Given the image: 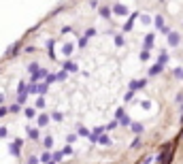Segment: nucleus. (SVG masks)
Returning a JSON list of instances; mask_svg holds the SVG:
<instances>
[{
	"label": "nucleus",
	"instance_id": "obj_4",
	"mask_svg": "<svg viewBox=\"0 0 183 164\" xmlns=\"http://www.w3.org/2000/svg\"><path fill=\"white\" fill-rule=\"evenodd\" d=\"M136 17H138V13L134 11V13L128 17V21H126V26H124V32H130V30H132V26H134V19H136Z\"/></svg>",
	"mask_w": 183,
	"mask_h": 164
},
{
	"label": "nucleus",
	"instance_id": "obj_18",
	"mask_svg": "<svg viewBox=\"0 0 183 164\" xmlns=\"http://www.w3.org/2000/svg\"><path fill=\"white\" fill-rule=\"evenodd\" d=\"M77 132H79L81 136H90V130H88V128H83V126H79V128H77Z\"/></svg>",
	"mask_w": 183,
	"mask_h": 164
},
{
	"label": "nucleus",
	"instance_id": "obj_26",
	"mask_svg": "<svg viewBox=\"0 0 183 164\" xmlns=\"http://www.w3.org/2000/svg\"><path fill=\"white\" fill-rule=\"evenodd\" d=\"M41 160H43V162H49V160H51V156H49V151H47V154H43V156H41Z\"/></svg>",
	"mask_w": 183,
	"mask_h": 164
},
{
	"label": "nucleus",
	"instance_id": "obj_3",
	"mask_svg": "<svg viewBox=\"0 0 183 164\" xmlns=\"http://www.w3.org/2000/svg\"><path fill=\"white\" fill-rule=\"evenodd\" d=\"M155 26H158V30H160V32H164V34H168V32H170V30L164 26V17H162V15H158V17H155Z\"/></svg>",
	"mask_w": 183,
	"mask_h": 164
},
{
	"label": "nucleus",
	"instance_id": "obj_31",
	"mask_svg": "<svg viewBox=\"0 0 183 164\" xmlns=\"http://www.w3.org/2000/svg\"><path fill=\"white\" fill-rule=\"evenodd\" d=\"M9 111H11V113H17V111H19V102H17V105H13Z\"/></svg>",
	"mask_w": 183,
	"mask_h": 164
},
{
	"label": "nucleus",
	"instance_id": "obj_32",
	"mask_svg": "<svg viewBox=\"0 0 183 164\" xmlns=\"http://www.w3.org/2000/svg\"><path fill=\"white\" fill-rule=\"evenodd\" d=\"M6 113H9V109H6V107H0V117H4Z\"/></svg>",
	"mask_w": 183,
	"mask_h": 164
},
{
	"label": "nucleus",
	"instance_id": "obj_24",
	"mask_svg": "<svg viewBox=\"0 0 183 164\" xmlns=\"http://www.w3.org/2000/svg\"><path fill=\"white\" fill-rule=\"evenodd\" d=\"M85 45H88V36H81L79 39V47H85Z\"/></svg>",
	"mask_w": 183,
	"mask_h": 164
},
{
	"label": "nucleus",
	"instance_id": "obj_36",
	"mask_svg": "<svg viewBox=\"0 0 183 164\" xmlns=\"http://www.w3.org/2000/svg\"><path fill=\"white\" fill-rule=\"evenodd\" d=\"M47 164H55V160H49V162H47Z\"/></svg>",
	"mask_w": 183,
	"mask_h": 164
},
{
	"label": "nucleus",
	"instance_id": "obj_28",
	"mask_svg": "<svg viewBox=\"0 0 183 164\" xmlns=\"http://www.w3.org/2000/svg\"><path fill=\"white\" fill-rule=\"evenodd\" d=\"M47 92V83H43V85H39V94H45Z\"/></svg>",
	"mask_w": 183,
	"mask_h": 164
},
{
	"label": "nucleus",
	"instance_id": "obj_11",
	"mask_svg": "<svg viewBox=\"0 0 183 164\" xmlns=\"http://www.w3.org/2000/svg\"><path fill=\"white\" fill-rule=\"evenodd\" d=\"M17 51H19V43H15V45H13V47H11L9 51H6V55H15Z\"/></svg>",
	"mask_w": 183,
	"mask_h": 164
},
{
	"label": "nucleus",
	"instance_id": "obj_30",
	"mask_svg": "<svg viewBox=\"0 0 183 164\" xmlns=\"http://www.w3.org/2000/svg\"><path fill=\"white\" fill-rule=\"evenodd\" d=\"M147 58H149V51H147V49H143V53H140V60H147Z\"/></svg>",
	"mask_w": 183,
	"mask_h": 164
},
{
	"label": "nucleus",
	"instance_id": "obj_35",
	"mask_svg": "<svg viewBox=\"0 0 183 164\" xmlns=\"http://www.w3.org/2000/svg\"><path fill=\"white\" fill-rule=\"evenodd\" d=\"M28 164H39V160H36V158H30V160H28Z\"/></svg>",
	"mask_w": 183,
	"mask_h": 164
},
{
	"label": "nucleus",
	"instance_id": "obj_10",
	"mask_svg": "<svg viewBox=\"0 0 183 164\" xmlns=\"http://www.w3.org/2000/svg\"><path fill=\"white\" fill-rule=\"evenodd\" d=\"M100 15H102L104 19H109V17H111V9H106V6H100Z\"/></svg>",
	"mask_w": 183,
	"mask_h": 164
},
{
	"label": "nucleus",
	"instance_id": "obj_14",
	"mask_svg": "<svg viewBox=\"0 0 183 164\" xmlns=\"http://www.w3.org/2000/svg\"><path fill=\"white\" fill-rule=\"evenodd\" d=\"M155 160H158V154H151V156H147V158H145V164H153Z\"/></svg>",
	"mask_w": 183,
	"mask_h": 164
},
{
	"label": "nucleus",
	"instance_id": "obj_1",
	"mask_svg": "<svg viewBox=\"0 0 183 164\" xmlns=\"http://www.w3.org/2000/svg\"><path fill=\"white\" fill-rule=\"evenodd\" d=\"M173 151H175L173 143L162 145L160 151H158V162H160V164H170V160H173Z\"/></svg>",
	"mask_w": 183,
	"mask_h": 164
},
{
	"label": "nucleus",
	"instance_id": "obj_23",
	"mask_svg": "<svg viewBox=\"0 0 183 164\" xmlns=\"http://www.w3.org/2000/svg\"><path fill=\"white\" fill-rule=\"evenodd\" d=\"M115 45H117V47H121V45H124V36H121V34H119V36H115Z\"/></svg>",
	"mask_w": 183,
	"mask_h": 164
},
{
	"label": "nucleus",
	"instance_id": "obj_25",
	"mask_svg": "<svg viewBox=\"0 0 183 164\" xmlns=\"http://www.w3.org/2000/svg\"><path fill=\"white\" fill-rule=\"evenodd\" d=\"M175 77H179V79H183V68H175Z\"/></svg>",
	"mask_w": 183,
	"mask_h": 164
},
{
	"label": "nucleus",
	"instance_id": "obj_7",
	"mask_svg": "<svg viewBox=\"0 0 183 164\" xmlns=\"http://www.w3.org/2000/svg\"><path fill=\"white\" fill-rule=\"evenodd\" d=\"M19 147H21V139H17V141L11 145V154H13V156H19Z\"/></svg>",
	"mask_w": 183,
	"mask_h": 164
},
{
	"label": "nucleus",
	"instance_id": "obj_16",
	"mask_svg": "<svg viewBox=\"0 0 183 164\" xmlns=\"http://www.w3.org/2000/svg\"><path fill=\"white\" fill-rule=\"evenodd\" d=\"M158 62H160V64H166V62H168V53H166V51H162V53H160V60H158Z\"/></svg>",
	"mask_w": 183,
	"mask_h": 164
},
{
	"label": "nucleus",
	"instance_id": "obj_9",
	"mask_svg": "<svg viewBox=\"0 0 183 164\" xmlns=\"http://www.w3.org/2000/svg\"><path fill=\"white\" fill-rule=\"evenodd\" d=\"M162 68H164V64H160V62H158V64L149 71V75H158V73H162Z\"/></svg>",
	"mask_w": 183,
	"mask_h": 164
},
{
	"label": "nucleus",
	"instance_id": "obj_22",
	"mask_svg": "<svg viewBox=\"0 0 183 164\" xmlns=\"http://www.w3.org/2000/svg\"><path fill=\"white\" fill-rule=\"evenodd\" d=\"M34 115H36V111H34V109H26V117H30V120H32Z\"/></svg>",
	"mask_w": 183,
	"mask_h": 164
},
{
	"label": "nucleus",
	"instance_id": "obj_20",
	"mask_svg": "<svg viewBox=\"0 0 183 164\" xmlns=\"http://www.w3.org/2000/svg\"><path fill=\"white\" fill-rule=\"evenodd\" d=\"M138 17H140V21H143V24H147V26L151 24V17H149V15H138Z\"/></svg>",
	"mask_w": 183,
	"mask_h": 164
},
{
	"label": "nucleus",
	"instance_id": "obj_2",
	"mask_svg": "<svg viewBox=\"0 0 183 164\" xmlns=\"http://www.w3.org/2000/svg\"><path fill=\"white\" fill-rule=\"evenodd\" d=\"M166 36H168V45H170V47H177V45H179V41H181L179 32H168Z\"/></svg>",
	"mask_w": 183,
	"mask_h": 164
},
{
	"label": "nucleus",
	"instance_id": "obj_21",
	"mask_svg": "<svg viewBox=\"0 0 183 164\" xmlns=\"http://www.w3.org/2000/svg\"><path fill=\"white\" fill-rule=\"evenodd\" d=\"M96 141H98V143H102V145H109V136H102V134H100Z\"/></svg>",
	"mask_w": 183,
	"mask_h": 164
},
{
	"label": "nucleus",
	"instance_id": "obj_29",
	"mask_svg": "<svg viewBox=\"0 0 183 164\" xmlns=\"http://www.w3.org/2000/svg\"><path fill=\"white\" fill-rule=\"evenodd\" d=\"M138 145H140V139H134V141H132V145H130V147H132V149H136Z\"/></svg>",
	"mask_w": 183,
	"mask_h": 164
},
{
	"label": "nucleus",
	"instance_id": "obj_15",
	"mask_svg": "<svg viewBox=\"0 0 183 164\" xmlns=\"http://www.w3.org/2000/svg\"><path fill=\"white\" fill-rule=\"evenodd\" d=\"M43 145H45V149H51V147H53V139H51V136H47L45 141H43Z\"/></svg>",
	"mask_w": 183,
	"mask_h": 164
},
{
	"label": "nucleus",
	"instance_id": "obj_12",
	"mask_svg": "<svg viewBox=\"0 0 183 164\" xmlns=\"http://www.w3.org/2000/svg\"><path fill=\"white\" fill-rule=\"evenodd\" d=\"M132 132H136V134H140V132H143V124L134 122V124H132Z\"/></svg>",
	"mask_w": 183,
	"mask_h": 164
},
{
	"label": "nucleus",
	"instance_id": "obj_33",
	"mask_svg": "<svg viewBox=\"0 0 183 164\" xmlns=\"http://www.w3.org/2000/svg\"><path fill=\"white\" fill-rule=\"evenodd\" d=\"M43 105H45V98H43V96H41V98H39V100H36V107H43Z\"/></svg>",
	"mask_w": 183,
	"mask_h": 164
},
{
	"label": "nucleus",
	"instance_id": "obj_5",
	"mask_svg": "<svg viewBox=\"0 0 183 164\" xmlns=\"http://www.w3.org/2000/svg\"><path fill=\"white\" fill-rule=\"evenodd\" d=\"M111 11H115V15H128V9H126L124 4H115Z\"/></svg>",
	"mask_w": 183,
	"mask_h": 164
},
{
	"label": "nucleus",
	"instance_id": "obj_19",
	"mask_svg": "<svg viewBox=\"0 0 183 164\" xmlns=\"http://www.w3.org/2000/svg\"><path fill=\"white\" fill-rule=\"evenodd\" d=\"M28 136H30V139H39V130H34V128H28Z\"/></svg>",
	"mask_w": 183,
	"mask_h": 164
},
{
	"label": "nucleus",
	"instance_id": "obj_6",
	"mask_svg": "<svg viewBox=\"0 0 183 164\" xmlns=\"http://www.w3.org/2000/svg\"><path fill=\"white\" fill-rule=\"evenodd\" d=\"M153 43H155V39H153V34H147V36H145V45H143V47H145V49L149 51V49L153 47Z\"/></svg>",
	"mask_w": 183,
	"mask_h": 164
},
{
	"label": "nucleus",
	"instance_id": "obj_8",
	"mask_svg": "<svg viewBox=\"0 0 183 164\" xmlns=\"http://www.w3.org/2000/svg\"><path fill=\"white\" fill-rule=\"evenodd\" d=\"M145 79H140V81H132L130 83V90H132V92H134V90H140V87H145Z\"/></svg>",
	"mask_w": 183,
	"mask_h": 164
},
{
	"label": "nucleus",
	"instance_id": "obj_17",
	"mask_svg": "<svg viewBox=\"0 0 183 164\" xmlns=\"http://www.w3.org/2000/svg\"><path fill=\"white\" fill-rule=\"evenodd\" d=\"M64 71H77V64H73V62H64Z\"/></svg>",
	"mask_w": 183,
	"mask_h": 164
},
{
	"label": "nucleus",
	"instance_id": "obj_27",
	"mask_svg": "<svg viewBox=\"0 0 183 164\" xmlns=\"http://www.w3.org/2000/svg\"><path fill=\"white\" fill-rule=\"evenodd\" d=\"M28 71H30V73H36V71H39V64H30Z\"/></svg>",
	"mask_w": 183,
	"mask_h": 164
},
{
	"label": "nucleus",
	"instance_id": "obj_13",
	"mask_svg": "<svg viewBox=\"0 0 183 164\" xmlns=\"http://www.w3.org/2000/svg\"><path fill=\"white\" fill-rule=\"evenodd\" d=\"M49 124V115H39V126H47Z\"/></svg>",
	"mask_w": 183,
	"mask_h": 164
},
{
	"label": "nucleus",
	"instance_id": "obj_34",
	"mask_svg": "<svg viewBox=\"0 0 183 164\" xmlns=\"http://www.w3.org/2000/svg\"><path fill=\"white\" fill-rule=\"evenodd\" d=\"M6 134H9V130H6V128H0V139H2V136H6Z\"/></svg>",
	"mask_w": 183,
	"mask_h": 164
}]
</instances>
